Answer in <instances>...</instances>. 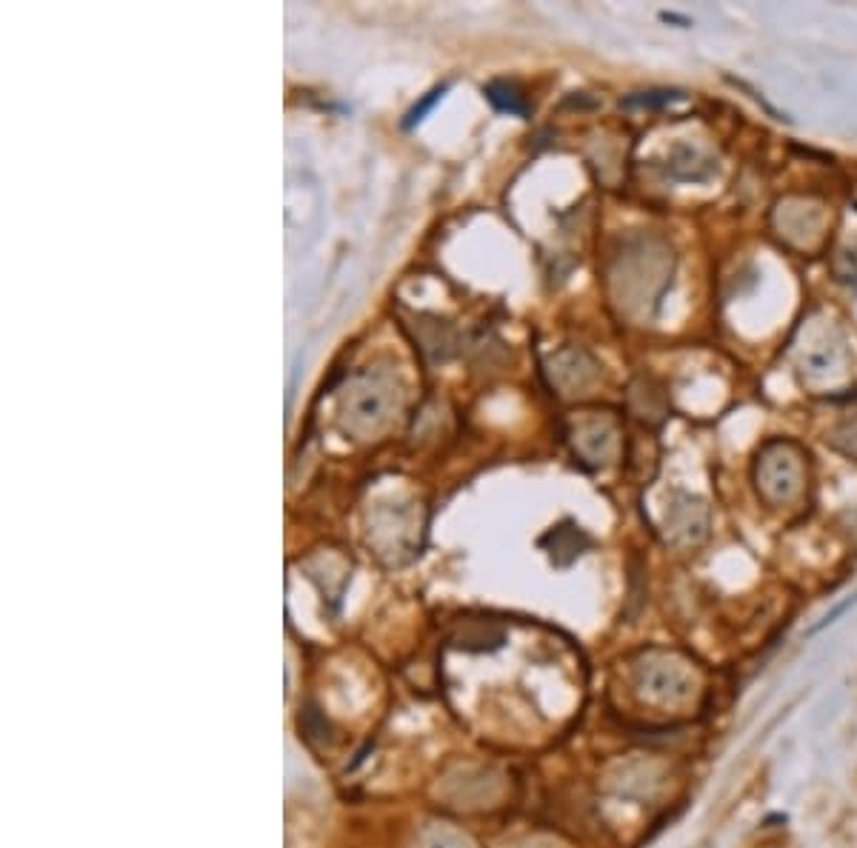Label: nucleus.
I'll use <instances>...</instances> for the list:
<instances>
[{
    "label": "nucleus",
    "instance_id": "1",
    "mask_svg": "<svg viewBox=\"0 0 857 848\" xmlns=\"http://www.w3.org/2000/svg\"><path fill=\"white\" fill-rule=\"evenodd\" d=\"M635 686L654 706H680L698 691V671L680 654L652 652L635 668Z\"/></svg>",
    "mask_w": 857,
    "mask_h": 848
},
{
    "label": "nucleus",
    "instance_id": "2",
    "mask_svg": "<svg viewBox=\"0 0 857 848\" xmlns=\"http://www.w3.org/2000/svg\"><path fill=\"white\" fill-rule=\"evenodd\" d=\"M758 492L772 506H792L804 495V455L795 444H769L755 469Z\"/></svg>",
    "mask_w": 857,
    "mask_h": 848
},
{
    "label": "nucleus",
    "instance_id": "3",
    "mask_svg": "<svg viewBox=\"0 0 857 848\" xmlns=\"http://www.w3.org/2000/svg\"><path fill=\"white\" fill-rule=\"evenodd\" d=\"M832 444L846 451V455H852V458H857V412L832 432Z\"/></svg>",
    "mask_w": 857,
    "mask_h": 848
}]
</instances>
